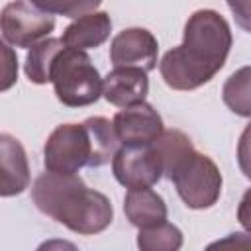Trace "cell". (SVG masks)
<instances>
[{
    "mask_svg": "<svg viewBox=\"0 0 251 251\" xmlns=\"http://www.w3.org/2000/svg\"><path fill=\"white\" fill-rule=\"evenodd\" d=\"M231 49L229 24L216 10H196L184 24L182 43L159 63L165 84L173 90H194L226 65Z\"/></svg>",
    "mask_w": 251,
    "mask_h": 251,
    "instance_id": "1",
    "label": "cell"
},
{
    "mask_svg": "<svg viewBox=\"0 0 251 251\" xmlns=\"http://www.w3.org/2000/svg\"><path fill=\"white\" fill-rule=\"evenodd\" d=\"M153 149L157 151L163 167V175L169 180L196 151L188 135H184L180 129H165L159 135V139L153 143Z\"/></svg>",
    "mask_w": 251,
    "mask_h": 251,
    "instance_id": "14",
    "label": "cell"
},
{
    "mask_svg": "<svg viewBox=\"0 0 251 251\" xmlns=\"http://www.w3.org/2000/svg\"><path fill=\"white\" fill-rule=\"evenodd\" d=\"M157 39L145 27H127L120 31L110 45V61L114 69H143L145 73L157 67Z\"/></svg>",
    "mask_w": 251,
    "mask_h": 251,
    "instance_id": "8",
    "label": "cell"
},
{
    "mask_svg": "<svg viewBox=\"0 0 251 251\" xmlns=\"http://www.w3.org/2000/svg\"><path fill=\"white\" fill-rule=\"evenodd\" d=\"M149 92V78L143 69H114L104 78V90L102 96L118 106V108H129L139 102H145V96Z\"/></svg>",
    "mask_w": 251,
    "mask_h": 251,
    "instance_id": "11",
    "label": "cell"
},
{
    "mask_svg": "<svg viewBox=\"0 0 251 251\" xmlns=\"http://www.w3.org/2000/svg\"><path fill=\"white\" fill-rule=\"evenodd\" d=\"M55 27V16L41 10L35 2H8L0 14L4 43L16 47H33L47 39Z\"/></svg>",
    "mask_w": 251,
    "mask_h": 251,
    "instance_id": "6",
    "label": "cell"
},
{
    "mask_svg": "<svg viewBox=\"0 0 251 251\" xmlns=\"http://www.w3.org/2000/svg\"><path fill=\"white\" fill-rule=\"evenodd\" d=\"M112 171L116 180L129 190L151 188L163 176V167L153 145L120 147L112 161Z\"/></svg>",
    "mask_w": 251,
    "mask_h": 251,
    "instance_id": "7",
    "label": "cell"
},
{
    "mask_svg": "<svg viewBox=\"0 0 251 251\" xmlns=\"http://www.w3.org/2000/svg\"><path fill=\"white\" fill-rule=\"evenodd\" d=\"M65 49L63 39H55V37H47L39 43H35L25 57V75L31 82L35 84H45L51 82V69L53 63L57 59V55Z\"/></svg>",
    "mask_w": 251,
    "mask_h": 251,
    "instance_id": "16",
    "label": "cell"
},
{
    "mask_svg": "<svg viewBox=\"0 0 251 251\" xmlns=\"http://www.w3.org/2000/svg\"><path fill=\"white\" fill-rule=\"evenodd\" d=\"M204 251H251V231L229 233L218 241H212Z\"/></svg>",
    "mask_w": 251,
    "mask_h": 251,
    "instance_id": "20",
    "label": "cell"
},
{
    "mask_svg": "<svg viewBox=\"0 0 251 251\" xmlns=\"http://www.w3.org/2000/svg\"><path fill=\"white\" fill-rule=\"evenodd\" d=\"M182 231L175 224H159L155 227L139 229L137 247L139 251H178L182 247Z\"/></svg>",
    "mask_w": 251,
    "mask_h": 251,
    "instance_id": "18",
    "label": "cell"
},
{
    "mask_svg": "<svg viewBox=\"0 0 251 251\" xmlns=\"http://www.w3.org/2000/svg\"><path fill=\"white\" fill-rule=\"evenodd\" d=\"M82 124L88 131L90 145H92V157H90L88 167H102V165L114 161L116 153L120 151V137L116 133L114 122L94 116Z\"/></svg>",
    "mask_w": 251,
    "mask_h": 251,
    "instance_id": "15",
    "label": "cell"
},
{
    "mask_svg": "<svg viewBox=\"0 0 251 251\" xmlns=\"http://www.w3.org/2000/svg\"><path fill=\"white\" fill-rule=\"evenodd\" d=\"M92 145L84 124H61L45 141L43 163L51 173L76 175L78 169L88 167Z\"/></svg>",
    "mask_w": 251,
    "mask_h": 251,
    "instance_id": "5",
    "label": "cell"
},
{
    "mask_svg": "<svg viewBox=\"0 0 251 251\" xmlns=\"http://www.w3.org/2000/svg\"><path fill=\"white\" fill-rule=\"evenodd\" d=\"M222 98L233 114L251 118V65L241 67L227 76L222 88Z\"/></svg>",
    "mask_w": 251,
    "mask_h": 251,
    "instance_id": "17",
    "label": "cell"
},
{
    "mask_svg": "<svg viewBox=\"0 0 251 251\" xmlns=\"http://www.w3.org/2000/svg\"><path fill=\"white\" fill-rule=\"evenodd\" d=\"M112 122L120 137V143L127 147L153 145L159 139V135L165 131L161 116L147 102H139L135 106L120 110Z\"/></svg>",
    "mask_w": 251,
    "mask_h": 251,
    "instance_id": "9",
    "label": "cell"
},
{
    "mask_svg": "<svg viewBox=\"0 0 251 251\" xmlns=\"http://www.w3.org/2000/svg\"><path fill=\"white\" fill-rule=\"evenodd\" d=\"M110 31H112L110 16L106 12H90L76 18L73 24H69L61 39L65 47L84 51V49L102 45L110 37Z\"/></svg>",
    "mask_w": 251,
    "mask_h": 251,
    "instance_id": "12",
    "label": "cell"
},
{
    "mask_svg": "<svg viewBox=\"0 0 251 251\" xmlns=\"http://www.w3.org/2000/svg\"><path fill=\"white\" fill-rule=\"evenodd\" d=\"M182 202L192 210H204L218 202L222 192V173L204 153L194 155L171 178Z\"/></svg>",
    "mask_w": 251,
    "mask_h": 251,
    "instance_id": "4",
    "label": "cell"
},
{
    "mask_svg": "<svg viewBox=\"0 0 251 251\" xmlns=\"http://www.w3.org/2000/svg\"><path fill=\"white\" fill-rule=\"evenodd\" d=\"M227 8L233 12L235 24L251 33V2H227Z\"/></svg>",
    "mask_w": 251,
    "mask_h": 251,
    "instance_id": "23",
    "label": "cell"
},
{
    "mask_svg": "<svg viewBox=\"0 0 251 251\" xmlns=\"http://www.w3.org/2000/svg\"><path fill=\"white\" fill-rule=\"evenodd\" d=\"M237 220L247 231H251V188H247L241 196V202L237 206Z\"/></svg>",
    "mask_w": 251,
    "mask_h": 251,
    "instance_id": "24",
    "label": "cell"
},
{
    "mask_svg": "<svg viewBox=\"0 0 251 251\" xmlns=\"http://www.w3.org/2000/svg\"><path fill=\"white\" fill-rule=\"evenodd\" d=\"M124 212L129 224L139 229L155 227L167 222V204L151 188L127 190L124 198Z\"/></svg>",
    "mask_w": 251,
    "mask_h": 251,
    "instance_id": "13",
    "label": "cell"
},
{
    "mask_svg": "<svg viewBox=\"0 0 251 251\" xmlns=\"http://www.w3.org/2000/svg\"><path fill=\"white\" fill-rule=\"evenodd\" d=\"M237 163L241 173L251 180V124L245 126L237 143Z\"/></svg>",
    "mask_w": 251,
    "mask_h": 251,
    "instance_id": "21",
    "label": "cell"
},
{
    "mask_svg": "<svg viewBox=\"0 0 251 251\" xmlns=\"http://www.w3.org/2000/svg\"><path fill=\"white\" fill-rule=\"evenodd\" d=\"M37 251H78V247L67 239H47L37 247Z\"/></svg>",
    "mask_w": 251,
    "mask_h": 251,
    "instance_id": "25",
    "label": "cell"
},
{
    "mask_svg": "<svg viewBox=\"0 0 251 251\" xmlns=\"http://www.w3.org/2000/svg\"><path fill=\"white\" fill-rule=\"evenodd\" d=\"M51 82L57 100L69 108L94 104L104 90V78H100L90 57L73 47H65L57 55L51 69Z\"/></svg>",
    "mask_w": 251,
    "mask_h": 251,
    "instance_id": "3",
    "label": "cell"
},
{
    "mask_svg": "<svg viewBox=\"0 0 251 251\" xmlns=\"http://www.w3.org/2000/svg\"><path fill=\"white\" fill-rule=\"evenodd\" d=\"M29 186V167L24 145L10 133L0 135V194L16 196Z\"/></svg>",
    "mask_w": 251,
    "mask_h": 251,
    "instance_id": "10",
    "label": "cell"
},
{
    "mask_svg": "<svg viewBox=\"0 0 251 251\" xmlns=\"http://www.w3.org/2000/svg\"><path fill=\"white\" fill-rule=\"evenodd\" d=\"M35 4L49 14H63L69 18H80L84 14L96 12L100 2H73V0H35Z\"/></svg>",
    "mask_w": 251,
    "mask_h": 251,
    "instance_id": "19",
    "label": "cell"
},
{
    "mask_svg": "<svg viewBox=\"0 0 251 251\" xmlns=\"http://www.w3.org/2000/svg\"><path fill=\"white\" fill-rule=\"evenodd\" d=\"M31 198L45 216L80 235L104 231L114 218L112 202L88 188L78 175L45 171L35 178Z\"/></svg>",
    "mask_w": 251,
    "mask_h": 251,
    "instance_id": "2",
    "label": "cell"
},
{
    "mask_svg": "<svg viewBox=\"0 0 251 251\" xmlns=\"http://www.w3.org/2000/svg\"><path fill=\"white\" fill-rule=\"evenodd\" d=\"M2 57H4V69H2V84L0 88L2 90H8L16 78H18V59L16 55L12 53V49L8 47V43H2Z\"/></svg>",
    "mask_w": 251,
    "mask_h": 251,
    "instance_id": "22",
    "label": "cell"
}]
</instances>
